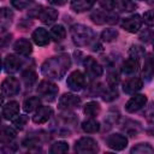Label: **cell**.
I'll return each instance as SVG.
<instances>
[{
    "label": "cell",
    "instance_id": "6da1fadb",
    "mask_svg": "<svg viewBox=\"0 0 154 154\" xmlns=\"http://www.w3.org/2000/svg\"><path fill=\"white\" fill-rule=\"evenodd\" d=\"M70 57L67 54H60L47 59L41 66V72L49 79H61L70 69Z\"/></svg>",
    "mask_w": 154,
    "mask_h": 154
},
{
    "label": "cell",
    "instance_id": "7a4b0ae2",
    "mask_svg": "<svg viewBox=\"0 0 154 154\" xmlns=\"http://www.w3.org/2000/svg\"><path fill=\"white\" fill-rule=\"evenodd\" d=\"M71 37L76 46L84 47L89 45L94 38L93 30L83 24H75L71 26Z\"/></svg>",
    "mask_w": 154,
    "mask_h": 154
},
{
    "label": "cell",
    "instance_id": "3957f363",
    "mask_svg": "<svg viewBox=\"0 0 154 154\" xmlns=\"http://www.w3.org/2000/svg\"><path fill=\"white\" fill-rule=\"evenodd\" d=\"M97 150H99L97 142L91 137H82L75 143V152L81 154L96 153Z\"/></svg>",
    "mask_w": 154,
    "mask_h": 154
},
{
    "label": "cell",
    "instance_id": "277c9868",
    "mask_svg": "<svg viewBox=\"0 0 154 154\" xmlns=\"http://www.w3.org/2000/svg\"><path fill=\"white\" fill-rule=\"evenodd\" d=\"M58 90L59 89L54 83H52L51 81H46V79L41 81L37 87L38 95L48 101H53L55 99V96L58 95Z\"/></svg>",
    "mask_w": 154,
    "mask_h": 154
},
{
    "label": "cell",
    "instance_id": "5b68a950",
    "mask_svg": "<svg viewBox=\"0 0 154 154\" xmlns=\"http://www.w3.org/2000/svg\"><path fill=\"white\" fill-rule=\"evenodd\" d=\"M90 19L96 24H116L118 16L112 13V11H94L90 14Z\"/></svg>",
    "mask_w": 154,
    "mask_h": 154
},
{
    "label": "cell",
    "instance_id": "8992f818",
    "mask_svg": "<svg viewBox=\"0 0 154 154\" xmlns=\"http://www.w3.org/2000/svg\"><path fill=\"white\" fill-rule=\"evenodd\" d=\"M84 67H85V73L90 79L99 78L103 72L102 66L91 57H87L84 59Z\"/></svg>",
    "mask_w": 154,
    "mask_h": 154
},
{
    "label": "cell",
    "instance_id": "52a82bcc",
    "mask_svg": "<svg viewBox=\"0 0 154 154\" xmlns=\"http://www.w3.org/2000/svg\"><path fill=\"white\" fill-rule=\"evenodd\" d=\"M20 84L19 81L14 77H7L1 83V91L5 96H14L19 93Z\"/></svg>",
    "mask_w": 154,
    "mask_h": 154
},
{
    "label": "cell",
    "instance_id": "ba28073f",
    "mask_svg": "<svg viewBox=\"0 0 154 154\" xmlns=\"http://www.w3.org/2000/svg\"><path fill=\"white\" fill-rule=\"evenodd\" d=\"M66 84L69 89H71L72 91H78L85 85V76L81 71L76 70L67 77Z\"/></svg>",
    "mask_w": 154,
    "mask_h": 154
},
{
    "label": "cell",
    "instance_id": "9c48e42d",
    "mask_svg": "<svg viewBox=\"0 0 154 154\" xmlns=\"http://www.w3.org/2000/svg\"><path fill=\"white\" fill-rule=\"evenodd\" d=\"M81 103V99L77 96V95H73V94H63L58 101V105H59V108L60 109H65V111H69V109H72V108H77Z\"/></svg>",
    "mask_w": 154,
    "mask_h": 154
},
{
    "label": "cell",
    "instance_id": "30bf717a",
    "mask_svg": "<svg viewBox=\"0 0 154 154\" xmlns=\"http://www.w3.org/2000/svg\"><path fill=\"white\" fill-rule=\"evenodd\" d=\"M142 18L140 14H132L122 20V28L129 32H137L142 26Z\"/></svg>",
    "mask_w": 154,
    "mask_h": 154
},
{
    "label": "cell",
    "instance_id": "8fae6325",
    "mask_svg": "<svg viewBox=\"0 0 154 154\" xmlns=\"http://www.w3.org/2000/svg\"><path fill=\"white\" fill-rule=\"evenodd\" d=\"M146 103H147V96L143 94H136L125 103V109L130 113H134L141 109L142 107H144Z\"/></svg>",
    "mask_w": 154,
    "mask_h": 154
},
{
    "label": "cell",
    "instance_id": "7c38bea8",
    "mask_svg": "<svg viewBox=\"0 0 154 154\" xmlns=\"http://www.w3.org/2000/svg\"><path fill=\"white\" fill-rule=\"evenodd\" d=\"M107 146L114 150H123L128 146V138L122 134H112L106 140Z\"/></svg>",
    "mask_w": 154,
    "mask_h": 154
},
{
    "label": "cell",
    "instance_id": "4fadbf2b",
    "mask_svg": "<svg viewBox=\"0 0 154 154\" xmlns=\"http://www.w3.org/2000/svg\"><path fill=\"white\" fill-rule=\"evenodd\" d=\"M52 113H53V111L49 106H38L36 108L34 117H32V120L36 124H43V123L49 120Z\"/></svg>",
    "mask_w": 154,
    "mask_h": 154
},
{
    "label": "cell",
    "instance_id": "5bb4252c",
    "mask_svg": "<svg viewBox=\"0 0 154 154\" xmlns=\"http://www.w3.org/2000/svg\"><path fill=\"white\" fill-rule=\"evenodd\" d=\"M32 41L37 45V46H46L51 41V35L48 34V31L43 28H37L34 30L32 35H31Z\"/></svg>",
    "mask_w": 154,
    "mask_h": 154
},
{
    "label": "cell",
    "instance_id": "9a60e30c",
    "mask_svg": "<svg viewBox=\"0 0 154 154\" xmlns=\"http://www.w3.org/2000/svg\"><path fill=\"white\" fill-rule=\"evenodd\" d=\"M142 87H143V82L138 77H132V78L125 81L123 84V89L126 94H135L138 90H141Z\"/></svg>",
    "mask_w": 154,
    "mask_h": 154
},
{
    "label": "cell",
    "instance_id": "2e32d148",
    "mask_svg": "<svg viewBox=\"0 0 154 154\" xmlns=\"http://www.w3.org/2000/svg\"><path fill=\"white\" fill-rule=\"evenodd\" d=\"M138 67H140L138 59L131 57V58L126 59V60L123 63V65H122V72H123L125 76H131V75H134V73L137 72Z\"/></svg>",
    "mask_w": 154,
    "mask_h": 154
},
{
    "label": "cell",
    "instance_id": "e0dca14e",
    "mask_svg": "<svg viewBox=\"0 0 154 154\" xmlns=\"http://www.w3.org/2000/svg\"><path fill=\"white\" fill-rule=\"evenodd\" d=\"M38 18L43 24H52L58 18V11L52 7H46L40 12Z\"/></svg>",
    "mask_w": 154,
    "mask_h": 154
},
{
    "label": "cell",
    "instance_id": "ac0fdd59",
    "mask_svg": "<svg viewBox=\"0 0 154 154\" xmlns=\"http://www.w3.org/2000/svg\"><path fill=\"white\" fill-rule=\"evenodd\" d=\"M20 67V59L14 54H8L5 58V71L7 73H14Z\"/></svg>",
    "mask_w": 154,
    "mask_h": 154
},
{
    "label": "cell",
    "instance_id": "d6986e66",
    "mask_svg": "<svg viewBox=\"0 0 154 154\" xmlns=\"http://www.w3.org/2000/svg\"><path fill=\"white\" fill-rule=\"evenodd\" d=\"M13 48L20 55H29L32 52V46H31L30 41L26 40V38H19V40H17L14 42Z\"/></svg>",
    "mask_w": 154,
    "mask_h": 154
},
{
    "label": "cell",
    "instance_id": "ffe728a7",
    "mask_svg": "<svg viewBox=\"0 0 154 154\" xmlns=\"http://www.w3.org/2000/svg\"><path fill=\"white\" fill-rule=\"evenodd\" d=\"M96 2V0H71V8L77 12H84L93 7V5Z\"/></svg>",
    "mask_w": 154,
    "mask_h": 154
},
{
    "label": "cell",
    "instance_id": "44dd1931",
    "mask_svg": "<svg viewBox=\"0 0 154 154\" xmlns=\"http://www.w3.org/2000/svg\"><path fill=\"white\" fill-rule=\"evenodd\" d=\"M19 113V103L16 101L7 102L2 108V116L5 119H13Z\"/></svg>",
    "mask_w": 154,
    "mask_h": 154
},
{
    "label": "cell",
    "instance_id": "7402d4cb",
    "mask_svg": "<svg viewBox=\"0 0 154 154\" xmlns=\"http://www.w3.org/2000/svg\"><path fill=\"white\" fill-rule=\"evenodd\" d=\"M13 20V12L8 7H1L0 8V26L4 29H7Z\"/></svg>",
    "mask_w": 154,
    "mask_h": 154
},
{
    "label": "cell",
    "instance_id": "603a6c76",
    "mask_svg": "<svg viewBox=\"0 0 154 154\" xmlns=\"http://www.w3.org/2000/svg\"><path fill=\"white\" fill-rule=\"evenodd\" d=\"M16 137V131L10 128V126H5L2 129H0V143L2 144H7L11 143Z\"/></svg>",
    "mask_w": 154,
    "mask_h": 154
},
{
    "label": "cell",
    "instance_id": "cb8c5ba5",
    "mask_svg": "<svg viewBox=\"0 0 154 154\" xmlns=\"http://www.w3.org/2000/svg\"><path fill=\"white\" fill-rule=\"evenodd\" d=\"M82 129L84 132L87 134H94V132H97L99 129H100V124L99 122H96L95 119L90 118V119H87L82 123Z\"/></svg>",
    "mask_w": 154,
    "mask_h": 154
},
{
    "label": "cell",
    "instance_id": "d4e9b609",
    "mask_svg": "<svg viewBox=\"0 0 154 154\" xmlns=\"http://www.w3.org/2000/svg\"><path fill=\"white\" fill-rule=\"evenodd\" d=\"M83 111H84L85 116H88L90 118H94L100 113V105L96 101H90V102L85 103Z\"/></svg>",
    "mask_w": 154,
    "mask_h": 154
},
{
    "label": "cell",
    "instance_id": "484cf974",
    "mask_svg": "<svg viewBox=\"0 0 154 154\" xmlns=\"http://www.w3.org/2000/svg\"><path fill=\"white\" fill-rule=\"evenodd\" d=\"M40 102H41V101H40V97H37V96L28 97V99L24 101V103H23V108H24L25 112L30 113V112L35 111V109L40 106Z\"/></svg>",
    "mask_w": 154,
    "mask_h": 154
},
{
    "label": "cell",
    "instance_id": "4316f807",
    "mask_svg": "<svg viewBox=\"0 0 154 154\" xmlns=\"http://www.w3.org/2000/svg\"><path fill=\"white\" fill-rule=\"evenodd\" d=\"M51 36L54 41H61L65 38L66 36V30L63 25H54L52 29H51Z\"/></svg>",
    "mask_w": 154,
    "mask_h": 154
},
{
    "label": "cell",
    "instance_id": "83f0119b",
    "mask_svg": "<svg viewBox=\"0 0 154 154\" xmlns=\"http://www.w3.org/2000/svg\"><path fill=\"white\" fill-rule=\"evenodd\" d=\"M69 150V144L65 141H57L52 144L49 152L52 154H61V153H66Z\"/></svg>",
    "mask_w": 154,
    "mask_h": 154
},
{
    "label": "cell",
    "instance_id": "f1b7e54d",
    "mask_svg": "<svg viewBox=\"0 0 154 154\" xmlns=\"http://www.w3.org/2000/svg\"><path fill=\"white\" fill-rule=\"evenodd\" d=\"M153 152H154V149L149 143H140L131 149L132 154H150Z\"/></svg>",
    "mask_w": 154,
    "mask_h": 154
},
{
    "label": "cell",
    "instance_id": "f546056e",
    "mask_svg": "<svg viewBox=\"0 0 154 154\" xmlns=\"http://www.w3.org/2000/svg\"><path fill=\"white\" fill-rule=\"evenodd\" d=\"M143 76L147 81H150L153 77V63H152V55H148V58L144 61V67H143Z\"/></svg>",
    "mask_w": 154,
    "mask_h": 154
},
{
    "label": "cell",
    "instance_id": "4dcf8cb0",
    "mask_svg": "<svg viewBox=\"0 0 154 154\" xmlns=\"http://www.w3.org/2000/svg\"><path fill=\"white\" fill-rule=\"evenodd\" d=\"M117 36H118V31L114 29H105L101 32V38L105 42H112L117 38Z\"/></svg>",
    "mask_w": 154,
    "mask_h": 154
},
{
    "label": "cell",
    "instance_id": "1f68e13d",
    "mask_svg": "<svg viewBox=\"0 0 154 154\" xmlns=\"http://www.w3.org/2000/svg\"><path fill=\"white\" fill-rule=\"evenodd\" d=\"M117 97H118V91H117V88L116 87H109L102 94V99L105 101H113Z\"/></svg>",
    "mask_w": 154,
    "mask_h": 154
},
{
    "label": "cell",
    "instance_id": "d6a6232c",
    "mask_svg": "<svg viewBox=\"0 0 154 154\" xmlns=\"http://www.w3.org/2000/svg\"><path fill=\"white\" fill-rule=\"evenodd\" d=\"M23 79H24L26 85H32L36 82L37 76L32 70H26V71L23 72Z\"/></svg>",
    "mask_w": 154,
    "mask_h": 154
},
{
    "label": "cell",
    "instance_id": "836d02e7",
    "mask_svg": "<svg viewBox=\"0 0 154 154\" xmlns=\"http://www.w3.org/2000/svg\"><path fill=\"white\" fill-rule=\"evenodd\" d=\"M26 122H28V117L24 116V114H20V116H18L16 119H13V125H14L16 129L22 130V129L25 126Z\"/></svg>",
    "mask_w": 154,
    "mask_h": 154
},
{
    "label": "cell",
    "instance_id": "e575fe53",
    "mask_svg": "<svg viewBox=\"0 0 154 154\" xmlns=\"http://www.w3.org/2000/svg\"><path fill=\"white\" fill-rule=\"evenodd\" d=\"M100 5L105 11H113L117 7V0H100Z\"/></svg>",
    "mask_w": 154,
    "mask_h": 154
},
{
    "label": "cell",
    "instance_id": "d590c367",
    "mask_svg": "<svg viewBox=\"0 0 154 154\" xmlns=\"http://www.w3.org/2000/svg\"><path fill=\"white\" fill-rule=\"evenodd\" d=\"M129 52H130L131 57L132 58H136V59H140L141 57L144 55V49L141 46H132Z\"/></svg>",
    "mask_w": 154,
    "mask_h": 154
},
{
    "label": "cell",
    "instance_id": "8d00e7d4",
    "mask_svg": "<svg viewBox=\"0 0 154 154\" xmlns=\"http://www.w3.org/2000/svg\"><path fill=\"white\" fill-rule=\"evenodd\" d=\"M120 7L123 11H134L136 5L132 0H120Z\"/></svg>",
    "mask_w": 154,
    "mask_h": 154
},
{
    "label": "cell",
    "instance_id": "74e56055",
    "mask_svg": "<svg viewBox=\"0 0 154 154\" xmlns=\"http://www.w3.org/2000/svg\"><path fill=\"white\" fill-rule=\"evenodd\" d=\"M31 0H11V4L18 8V10H22V8H25L29 4H30Z\"/></svg>",
    "mask_w": 154,
    "mask_h": 154
},
{
    "label": "cell",
    "instance_id": "f35d334b",
    "mask_svg": "<svg viewBox=\"0 0 154 154\" xmlns=\"http://www.w3.org/2000/svg\"><path fill=\"white\" fill-rule=\"evenodd\" d=\"M143 19H144V22H146L149 26H152V25L154 24V14H153V11L149 10V11L144 12V14H143Z\"/></svg>",
    "mask_w": 154,
    "mask_h": 154
},
{
    "label": "cell",
    "instance_id": "ab89813d",
    "mask_svg": "<svg viewBox=\"0 0 154 154\" xmlns=\"http://www.w3.org/2000/svg\"><path fill=\"white\" fill-rule=\"evenodd\" d=\"M140 38H141V41L150 42V41H152V38H153V32H152V30H150V29H148V30H144L143 32H141Z\"/></svg>",
    "mask_w": 154,
    "mask_h": 154
},
{
    "label": "cell",
    "instance_id": "60d3db41",
    "mask_svg": "<svg viewBox=\"0 0 154 154\" xmlns=\"http://www.w3.org/2000/svg\"><path fill=\"white\" fill-rule=\"evenodd\" d=\"M107 81H108L109 87H117V83H118V81H119V77H118V75H117L116 72H113V73H111V75L108 76Z\"/></svg>",
    "mask_w": 154,
    "mask_h": 154
},
{
    "label": "cell",
    "instance_id": "b9f144b4",
    "mask_svg": "<svg viewBox=\"0 0 154 154\" xmlns=\"http://www.w3.org/2000/svg\"><path fill=\"white\" fill-rule=\"evenodd\" d=\"M23 144H24L25 147H34V146H37V144H38V141H37L36 138L30 137V138L24 140V141H23Z\"/></svg>",
    "mask_w": 154,
    "mask_h": 154
},
{
    "label": "cell",
    "instance_id": "7bdbcfd3",
    "mask_svg": "<svg viewBox=\"0 0 154 154\" xmlns=\"http://www.w3.org/2000/svg\"><path fill=\"white\" fill-rule=\"evenodd\" d=\"M49 2L53 5H57V6H63L67 2V0H49Z\"/></svg>",
    "mask_w": 154,
    "mask_h": 154
},
{
    "label": "cell",
    "instance_id": "ee69618b",
    "mask_svg": "<svg viewBox=\"0 0 154 154\" xmlns=\"http://www.w3.org/2000/svg\"><path fill=\"white\" fill-rule=\"evenodd\" d=\"M2 102H4V96H2L1 94H0V106L2 105Z\"/></svg>",
    "mask_w": 154,
    "mask_h": 154
},
{
    "label": "cell",
    "instance_id": "f6af8a7d",
    "mask_svg": "<svg viewBox=\"0 0 154 154\" xmlns=\"http://www.w3.org/2000/svg\"><path fill=\"white\" fill-rule=\"evenodd\" d=\"M0 70H1V59H0Z\"/></svg>",
    "mask_w": 154,
    "mask_h": 154
},
{
    "label": "cell",
    "instance_id": "bcb514c9",
    "mask_svg": "<svg viewBox=\"0 0 154 154\" xmlns=\"http://www.w3.org/2000/svg\"><path fill=\"white\" fill-rule=\"evenodd\" d=\"M0 123H1V117H0Z\"/></svg>",
    "mask_w": 154,
    "mask_h": 154
},
{
    "label": "cell",
    "instance_id": "7dc6e473",
    "mask_svg": "<svg viewBox=\"0 0 154 154\" xmlns=\"http://www.w3.org/2000/svg\"><path fill=\"white\" fill-rule=\"evenodd\" d=\"M141 1H144V0H141Z\"/></svg>",
    "mask_w": 154,
    "mask_h": 154
}]
</instances>
